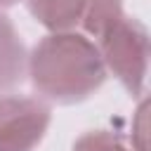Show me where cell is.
<instances>
[{
	"mask_svg": "<svg viewBox=\"0 0 151 151\" xmlns=\"http://www.w3.org/2000/svg\"><path fill=\"white\" fill-rule=\"evenodd\" d=\"M26 66L33 87L57 104L87 99L106 78V66L97 45L73 31L45 35L33 47Z\"/></svg>",
	"mask_w": 151,
	"mask_h": 151,
	"instance_id": "cell-1",
	"label": "cell"
},
{
	"mask_svg": "<svg viewBox=\"0 0 151 151\" xmlns=\"http://www.w3.org/2000/svg\"><path fill=\"white\" fill-rule=\"evenodd\" d=\"M97 50L104 66L125 85L132 97L144 92L149 66V33L146 28L125 14L113 19L99 35Z\"/></svg>",
	"mask_w": 151,
	"mask_h": 151,
	"instance_id": "cell-2",
	"label": "cell"
},
{
	"mask_svg": "<svg viewBox=\"0 0 151 151\" xmlns=\"http://www.w3.org/2000/svg\"><path fill=\"white\" fill-rule=\"evenodd\" d=\"M52 111L33 97H0V151H33L47 127Z\"/></svg>",
	"mask_w": 151,
	"mask_h": 151,
	"instance_id": "cell-3",
	"label": "cell"
},
{
	"mask_svg": "<svg viewBox=\"0 0 151 151\" xmlns=\"http://www.w3.org/2000/svg\"><path fill=\"white\" fill-rule=\"evenodd\" d=\"M26 71V50L9 17L0 12V92L21 83Z\"/></svg>",
	"mask_w": 151,
	"mask_h": 151,
	"instance_id": "cell-4",
	"label": "cell"
},
{
	"mask_svg": "<svg viewBox=\"0 0 151 151\" xmlns=\"http://www.w3.org/2000/svg\"><path fill=\"white\" fill-rule=\"evenodd\" d=\"M28 12L52 33L80 26L90 0H26Z\"/></svg>",
	"mask_w": 151,
	"mask_h": 151,
	"instance_id": "cell-5",
	"label": "cell"
},
{
	"mask_svg": "<svg viewBox=\"0 0 151 151\" xmlns=\"http://www.w3.org/2000/svg\"><path fill=\"white\" fill-rule=\"evenodd\" d=\"M123 14V5H120V0H90V5H87V9H85V17H83V21H80V28L87 33V35H92V38H97L113 19H118Z\"/></svg>",
	"mask_w": 151,
	"mask_h": 151,
	"instance_id": "cell-6",
	"label": "cell"
},
{
	"mask_svg": "<svg viewBox=\"0 0 151 151\" xmlns=\"http://www.w3.org/2000/svg\"><path fill=\"white\" fill-rule=\"evenodd\" d=\"M73 151H132V149L109 130H92L76 139Z\"/></svg>",
	"mask_w": 151,
	"mask_h": 151,
	"instance_id": "cell-7",
	"label": "cell"
},
{
	"mask_svg": "<svg viewBox=\"0 0 151 151\" xmlns=\"http://www.w3.org/2000/svg\"><path fill=\"white\" fill-rule=\"evenodd\" d=\"M19 0H0V9H5V7H12V5H17Z\"/></svg>",
	"mask_w": 151,
	"mask_h": 151,
	"instance_id": "cell-8",
	"label": "cell"
}]
</instances>
